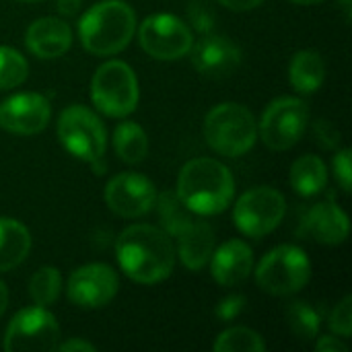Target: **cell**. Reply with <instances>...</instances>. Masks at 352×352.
<instances>
[{
	"label": "cell",
	"mask_w": 352,
	"mask_h": 352,
	"mask_svg": "<svg viewBox=\"0 0 352 352\" xmlns=\"http://www.w3.org/2000/svg\"><path fill=\"white\" fill-rule=\"evenodd\" d=\"M204 138L208 146L225 157L245 155L258 138L254 113L241 103H221L206 113Z\"/></svg>",
	"instance_id": "cell-4"
},
{
	"label": "cell",
	"mask_w": 352,
	"mask_h": 352,
	"mask_svg": "<svg viewBox=\"0 0 352 352\" xmlns=\"http://www.w3.org/2000/svg\"><path fill=\"white\" fill-rule=\"evenodd\" d=\"M91 99L93 105L109 118L130 116L140 99L134 70L120 60L101 64L91 80Z\"/></svg>",
	"instance_id": "cell-5"
},
{
	"label": "cell",
	"mask_w": 352,
	"mask_h": 352,
	"mask_svg": "<svg viewBox=\"0 0 352 352\" xmlns=\"http://www.w3.org/2000/svg\"><path fill=\"white\" fill-rule=\"evenodd\" d=\"M309 122L307 105L297 97H278L262 113L260 138L272 151L293 148Z\"/></svg>",
	"instance_id": "cell-10"
},
{
	"label": "cell",
	"mask_w": 352,
	"mask_h": 352,
	"mask_svg": "<svg viewBox=\"0 0 352 352\" xmlns=\"http://www.w3.org/2000/svg\"><path fill=\"white\" fill-rule=\"evenodd\" d=\"M295 4H318V2H324V0H291Z\"/></svg>",
	"instance_id": "cell-39"
},
{
	"label": "cell",
	"mask_w": 352,
	"mask_h": 352,
	"mask_svg": "<svg viewBox=\"0 0 352 352\" xmlns=\"http://www.w3.org/2000/svg\"><path fill=\"white\" fill-rule=\"evenodd\" d=\"M29 64L21 52L8 45H0V89H14L25 82Z\"/></svg>",
	"instance_id": "cell-28"
},
{
	"label": "cell",
	"mask_w": 352,
	"mask_h": 352,
	"mask_svg": "<svg viewBox=\"0 0 352 352\" xmlns=\"http://www.w3.org/2000/svg\"><path fill=\"white\" fill-rule=\"evenodd\" d=\"M305 229L316 241L326 245H338L349 237L351 223L340 206L332 202H320L311 206L305 214Z\"/></svg>",
	"instance_id": "cell-18"
},
{
	"label": "cell",
	"mask_w": 352,
	"mask_h": 352,
	"mask_svg": "<svg viewBox=\"0 0 352 352\" xmlns=\"http://www.w3.org/2000/svg\"><path fill=\"white\" fill-rule=\"evenodd\" d=\"M291 186L299 196H316L328 186L326 163L318 155H303L291 167Z\"/></svg>",
	"instance_id": "cell-22"
},
{
	"label": "cell",
	"mask_w": 352,
	"mask_h": 352,
	"mask_svg": "<svg viewBox=\"0 0 352 352\" xmlns=\"http://www.w3.org/2000/svg\"><path fill=\"white\" fill-rule=\"evenodd\" d=\"M330 328L338 336L349 338L352 334V297H344L332 311L330 316Z\"/></svg>",
	"instance_id": "cell-30"
},
{
	"label": "cell",
	"mask_w": 352,
	"mask_h": 352,
	"mask_svg": "<svg viewBox=\"0 0 352 352\" xmlns=\"http://www.w3.org/2000/svg\"><path fill=\"white\" fill-rule=\"evenodd\" d=\"M6 307H8V291H6L4 283L0 280V318L6 311Z\"/></svg>",
	"instance_id": "cell-38"
},
{
	"label": "cell",
	"mask_w": 352,
	"mask_h": 352,
	"mask_svg": "<svg viewBox=\"0 0 352 352\" xmlns=\"http://www.w3.org/2000/svg\"><path fill=\"white\" fill-rule=\"evenodd\" d=\"M212 349L217 352H264L266 344L258 332L243 328V326H237V328L225 330L217 338Z\"/></svg>",
	"instance_id": "cell-26"
},
{
	"label": "cell",
	"mask_w": 352,
	"mask_h": 352,
	"mask_svg": "<svg viewBox=\"0 0 352 352\" xmlns=\"http://www.w3.org/2000/svg\"><path fill=\"white\" fill-rule=\"evenodd\" d=\"M56 351L62 352H95L97 346L91 344L89 340H80V338H72V340H66L62 344L56 346Z\"/></svg>",
	"instance_id": "cell-34"
},
{
	"label": "cell",
	"mask_w": 352,
	"mask_h": 352,
	"mask_svg": "<svg viewBox=\"0 0 352 352\" xmlns=\"http://www.w3.org/2000/svg\"><path fill=\"white\" fill-rule=\"evenodd\" d=\"M311 278V262L297 245H278L268 252L256 268L258 287L270 295L299 293Z\"/></svg>",
	"instance_id": "cell-6"
},
{
	"label": "cell",
	"mask_w": 352,
	"mask_h": 352,
	"mask_svg": "<svg viewBox=\"0 0 352 352\" xmlns=\"http://www.w3.org/2000/svg\"><path fill=\"white\" fill-rule=\"evenodd\" d=\"M194 68L210 78H223L235 72L241 64V50L225 35L206 33L190 47Z\"/></svg>",
	"instance_id": "cell-15"
},
{
	"label": "cell",
	"mask_w": 352,
	"mask_h": 352,
	"mask_svg": "<svg viewBox=\"0 0 352 352\" xmlns=\"http://www.w3.org/2000/svg\"><path fill=\"white\" fill-rule=\"evenodd\" d=\"M243 307H245V297L243 295H231L217 305L214 314L221 322H231L243 311Z\"/></svg>",
	"instance_id": "cell-32"
},
{
	"label": "cell",
	"mask_w": 352,
	"mask_h": 352,
	"mask_svg": "<svg viewBox=\"0 0 352 352\" xmlns=\"http://www.w3.org/2000/svg\"><path fill=\"white\" fill-rule=\"evenodd\" d=\"M326 78V64L320 52L301 50L289 64V80L299 93H316Z\"/></svg>",
	"instance_id": "cell-21"
},
{
	"label": "cell",
	"mask_w": 352,
	"mask_h": 352,
	"mask_svg": "<svg viewBox=\"0 0 352 352\" xmlns=\"http://www.w3.org/2000/svg\"><path fill=\"white\" fill-rule=\"evenodd\" d=\"M138 41L142 50L157 60H179L190 52L194 37L190 27L179 16L159 12L142 21Z\"/></svg>",
	"instance_id": "cell-11"
},
{
	"label": "cell",
	"mask_w": 352,
	"mask_h": 352,
	"mask_svg": "<svg viewBox=\"0 0 352 352\" xmlns=\"http://www.w3.org/2000/svg\"><path fill=\"white\" fill-rule=\"evenodd\" d=\"M225 8L229 10H237V12H243V10H252L256 6H260L264 0H219Z\"/></svg>",
	"instance_id": "cell-36"
},
{
	"label": "cell",
	"mask_w": 352,
	"mask_h": 352,
	"mask_svg": "<svg viewBox=\"0 0 352 352\" xmlns=\"http://www.w3.org/2000/svg\"><path fill=\"white\" fill-rule=\"evenodd\" d=\"M103 196L109 210L124 219L144 217L157 204V190L153 182L140 173H120L111 177Z\"/></svg>",
	"instance_id": "cell-13"
},
{
	"label": "cell",
	"mask_w": 352,
	"mask_h": 352,
	"mask_svg": "<svg viewBox=\"0 0 352 352\" xmlns=\"http://www.w3.org/2000/svg\"><path fill=\"white\" fill-rule=\"evenodd\" d=\"M118 264L128 278L140 285L165 280L175 266L171 235L153 225H132L116 241Z\"/></svg>",
	"instance_id": "cell-1"
},
{
	"label": "cell",
	"mask_w": 352,
	"mask_h": 352,
	"mask_svg": "<svg viewBox=\"0 0 352 352\" xmlns=\"http://www.w3.org/2000/svg\"><path fill=\"white\" fill-rule=\"evenodd\" d=\"M113 146H116L118 157L124 163L134 165V163H140L146 157L148 138H146V132L136 122H122L116 128Z\"/></svg>",
	"instance_id": "cell-23"
},
{
	"label": "cell",
	"mask_w": 352,
	"mask_h": 352,
	"mask_svg": "<svg viewBox=\"0 0 352 352\" xmlns=\"http://www.w3.org/2000/svg\"><path fill=\"white\" fill-rule=\"evenodd\" d=\"M188 21L192 23V27L198 33H202V35L212 33V29H214V10L206 0H194L188 6Z\"/></svg>",
	"instance_id": "cell-29"
},
{
	"label": "cell",
	"mask_w": 352,
	"mask_h": 352,
	"mask_svg": "<svg viewBox=\"0 0 352 352\" xmlns=\"http://www.w3.org/2000/svg\"><path fill=\"white\" fill-rule=\"evenodd\" d=\"M342 6L346 10V16H351V0H342Z\"/></svg>",
	"instance_id": "cell-40"
},
{
	"label": "cell",
	"mask_w": 352,
	"mask_h": 352,
	"mask_svg": "<svg viewBox=\"0 0 352 352\" xmlns=\"http://www.w3.org/2000/svg\"><path fill=\"white\" fill-rule=\"evenodd\" d=\"M31 250L27 227L14 219L0 217V272L16 268Z\"/></svg>",
	"instance_id": "cell-20"
},
{
	"label": "cell",
	"mask_w": 352,
	"mask_h": 352,
	"mask_svg": "<svg viewBox=\"0 0 352 352\" xmlns=\"http://www.w3.org/2000/svg\"><path fill=\"white\" fill-rule=\"evenodd\" d=\"M159 208V217H161V225H163V231L167 235H173L177 237L192 221V210L177 198L175 192H165L161 196H157V204Z\"/></svg>",
	"instance_id": "cell-24"
},
{
	"label": "cell",
	"mask_w": 352,
	"mask_h": 352,
	"mask_svg": "<svg viewBox=\"0 0 352 352\" xmlns=\"http://www.w3.org/2000/svg\"><path fill=\"white\" fill-rule=\"evenodd\" d=\"M136 31V14L128 2L103 0L91 6L80 23L78 37L93 56H113L122 52Z\"/></svg>",
	"instance_id": "cell-3"
},
{
	"label": "cell",
	"mask_w": 352,
	"mask_h": 352,
	"mask_svg": "<svg viewBox=\"0 0 352 352\" xmlns=\"http://www.w3.org/2000/svg\"><path fill=\"white\" fill-rule=\"evenodd\" d=\"M287 322L299 340H314L320 332V316L303 301H295L287 309Z\"/></svg>",
	"instance_id": "cell-27"
},
{
	"label": "cell",
	"mask_w": 352,
	"mask_h": 352,
	"mask_svg": "<svg viewBox=\"0 0 352 352\" xmlns=\"http://www.w3.org/2000/svg\"><path fill=\"white\" fill-rule=\"evenodd\" d=\"M29 52L41 60H54L64 56L72 45V29L66 21L56 16H43L29 25L25 33Z\"/></svg>",
	"instance_id": "cell-16"
},
{
	"label": "cell",
	"mask_w": 352,
	"mask_h": 352,
	"mask_svg": "<svg viewBox=\"0 0 352 352\" xmlns=\"http://www.w3.org/2000/svg\"><path fill=\"white\" fill-rule=\"evenodd\" d=\"M285 212V196L274 188L260 186L239 196L233 208V223L243 235L258 239L272 233L283 223Z\"/></svg>",
	"instance_id": "cell-8"
},
{
	"label": "cell",
	"mask_w": 352,
	"mask_h": 352,
	"mask_svg": "<svg viewBox=\"0 0 352 352\" xmlns=\"http://www.w3.org/2000/svg\"><path fill=\"white\" fill-rule=\"evenodd\" d=\"M177 254L182 264L192 270L198 272L202 270L212 252H214V231L206 221H192L179 235H177Z\"/></svg>",
	"instance_id": "cell-19"
},
{
	"label": "cell",
	"mask_w": 352,
	"mask_h": 352,
	"mask_svg": "<svg viewBox=\"0 0 352 352\" xmlns=\"http://www.w3.org/2000/svg\"><path fill=\"white\" fill-rule=\"evenodd\" d=\"M314 132L318 136V142L326 148H336L340 142V132L328 120H318L314 126Z\"/></svg>",
	"instance_id": "cell-33"
},
{
	"label": "cell",
	"mask_w": 352,
	"mask_h": 352,
	"mask_svg": "<svg viewBox=\"0 0 352 352\" xmlns=\"http://www.w3.org/2000/svg\"><path fill=\"white\" fill-rule=\"evenodd\" d=\"M60 291H62V276L52 266L37 270L29 280V295H31L33 303L41 305V307L56 303Z\"/></svg>",
	"instance_id": "cell-25"
},
{
	"label": "cell",
	"mask_w": 352,
	"mask_h": 352,
	"mask_svg": "<svg viewBox=\"0 0 352 352\" xmlns=\"http://www.w3.org/2000/svg\"><path fill=\"white\" fill-rule=\"evenodd\" d=\"M82 0H58V10L64 14V16H72L78 12Z\"/></svg>",
	"instance_id": "cell-37"
},
{
	"label": "cell",
	"mask_w": 352,
	"mask_h": 352,
	"mask_svg": "<svg viewBox=\"0 0 352 352\" xmlns=\"http://www.w3.org/2000/svg\"><path fill=\"white\" fill-rule=\"evenodd\" d=\"M334 175L340 184V188L344 192H351L352 186V165H351V151L349 148H342L338 151V155L334 157Z\"/></svg>",
	"instance_id": "cell-31"
},
{
	"label": "cell",
	"mask_w": 352,
	"mask_h": 352,
	"mask_svg": "<svg viewBox=\"0 0 352 352\" xmlns=\"http://www.w3.org/2000/svg\"><path fill=\"white\" fill-rule=\"evenodd\" d=\"M21 2H37V0H21Z\"/></svg>",
	"instance_id": "cell-41"
},
{
	"label": "cell",
	"mask_w": 352,
	"mask_h": 352,
	"mask_svg": "<svg viewBox=\"0 0 352 352\" xmlns=\"http://www.w3.org/2000/svg\"><path fill=\"white\" fill-rule=\"evenodd\" d=\"M316 351L318 352H346V344L344 342H340L338 338H334V336H324V338H320L318 340V344H316Z\"/></svg>",
	"instance_id": "cell-35"
},
{
	"label": "cell",
	"mask_w": 352,
	"mask_h": 352,
	"mask_svg": "<svg viewBox=\"0 0 352 352\" xmlns=\"http://www.w3.org/2000/svg\"><path fill=\"white\" fill-rule=\"evenodd\" d=\"M120 280L113 268L105 264H87L76 268L66 285L68 299L82 309H99L118 295Z\"/></svg>",
	"instance_id": "cell-12"
},
{
	"label": "cell",
	"mask_w": 352,
	"mask_h": 352,
	"mask_svg": "<svg viewBox=\"0 0 352 352\" xmlns=\"http://www.w3.org/2000/svg\"><path fill=\"white\" fill-rule=\"evenodd\" d=\"M175 194L194 214H219L233 202L235 179L221 161L198 157L182 167Z\"/></svg>",
	"instance_id": "cell-2"
},
{
	"label": "cell",
	"mask_w": 352,
	"mask_h": 352,
	"mask_svg": "<svg viewBox=\"0 0 352 352\" xmlns=\"http://www.w3.org/2000/svg\"><path fill=\"white\" fill-rule=\"evenodd\" d=\"M58 138L70 155L87 163L99 161L107 144L105 126L85 105H70L60 113Z\"/></svg>",
	"instance_id": "cell-7"
},
{
	"label": "cell",
	"mask_w": 352,
	"mask_h": 352,
	"mask_svg": "<svg viewBox=\"0 0 352 352\" xmlns=\"http://www.w3.org/2000/svg\"><path fill=\"white\" fill-rule=\"evenodd\" d=\"M60 326L56 318L41 305L21 309L4 332V351L47 352L56 351Z\"/></svg>",
	"instance_id": "cell-9"
},
{
	"label": "cell",
	"mask_w": 352,
	"mask_h": 352,
	"mask_svg": "<svg viewBox=\"0 0 352 352\" xmlns=\"http://www.w3.org/2000/svg\"><path fill=\"white\" fill-rule=\"evenodd\" d=\"M50 118V101L39 93H19L0 103V128L10 134H37L47 126Z\"/></svg>",
	"instance_id": "cell-14"
},
{
	"label": "cell",
	"mask_w": 352,
	"mask_h": 352,
	"mask_svg": "<svg viewBox=\"0 0 352 352\" xmlns=\"http://www.w3.org/2000/svg\"><path fill=\"white\" fill-rule=\"evenodd\" d=\"M210 270L221 287L241 285L254 270L252 248L241 239H231L217 248L210 256Z\"/></svg>",
	"instance_id": "cell-17"
}]
</instances>
